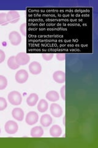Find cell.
<instances>
[{"label": "cell", "instance_id": "obj_1", "mask_svg": "<svg viewBox=\"0 0 98 148\" xmlns=\"http://www.w3.org/2000/svg\"><path fill=\"white\" fill-rule=\"evenodd\" d=\"M7 99L10 104L14 106H18L22 103V97L18 91H12L9 93Z\"/></svg>", "mask_w": 98, "mask_h": 148}, {"label": "cell", "instance_id": "obj_2", "mask_svg": "<svg viewBox=\"0 0 98 148\" xmlns=\"http://www.w3.org/2000/svg\"><path fill=\"white\" fill-rule=\"evenodd\" d=\"M4 129L7 133L10 134V135H13L17 132L18 126L17 123L13 120H9L4 125Z\"/></svg>", "mask_w": 98, "mask_h": 148}, {"label": "cell", "instance_id": "obj_3", "mask_svg": "<svg viewBox=\"0 0 98 148\" xmlns=\"http://www.w3.org/2000/svg\"><path fill=\"white\" fill-rule=\"evenodd\" d=\"M16 61L19 66H25L30 61V56L26 53L21 52L18 53L16 56Z\"/></svg>", "mask_w": 98, "mask_h": 148}, {"label": "cell", "instance_id": "obj_4", "mask_svg": "<svg viewBox=\"0 0 98 148\" xmlns=\"http://www.w3.org/2000/svg\"><path fill=\"white\" fill-rule=\"evenodd\" d=\"M9 40L13 46H18L22 42V36L18 32L12 31L9 35Z\"/></svg>", "mask_w": 98, "mask_h": 148}, {"label": "cell", "instance_id": "obj_5", "mask_svg": "<svg viewBox=\"0 0 98 148\" xmlns=\"http://www.w3.org/2000/svg\"><path fill=\"white\" fill-rule=\"evenodd\" d=\"M38 120L39 115L34 111H31V112L28 113L25 118L26 123L29 125H33L38 122Z\"/></svg>", "mask_w": 98, "mask_h": 148}, {"label": "cell", "instance_id": "obj_6", "mask_svg": "<svg viewBox=\"0 0 98 148\" xmlns=\"http://www.w3.org/2000/svg\"><path fill=\"white\" fill-rule=\"evenodd\" d=\"M7 21L10 24H16L19 21L20 16L16 11H10L6 14Z\"/></svg>", "mask_w": 98, "mask_h": 148}, {"label": "cell", "instance_id": "obj_7", "mask_svg": "<svg viewBox=\"0 0 98 148\" xmlns=\"http://www.w3.org/2000/svg\"><path fill=\"white\" fill-rule=\"evenodd\" d=\"M50 112L55 117H60L63 114L62 108L57 103H52L50 107Z\"/></svg>", "mask_w": 98, "mask_h": 148}, {"label": "cell", "instance_id": "obj_8", "mask_svg": "<svg viewBox=\"0 0 98 148\" xmlns=\"http://www.w3.org/2000/svg\"><path fill=\"white\" fill-rule=\"evenodd\" d=\"M15 78L17 83H24L28 79V73L25 70H20L16 73Z\"/></svg>", "mask_w": 98, "mask_h": 148}, {"label": "cell", "instance_id": "obj_9", "mask_svg": "<svg viewBox=\"0 0 98 148\" xmlns=\"http://www.w3.org/2000/svg\"><path fill=\"white\" fill-rule=\"evenodd\" d=\"M29 71L32 75H38L42 71V66L39 62L37 61L32 62L29 65Z\"/></svg>", "mask_w": 98, "mask_h": 148}, {"label": "cell", "instance_id": "obj_10", "mask_svg": "<svg viewBox=\"0 0 98 148\" xmlns=\"http://www.w3.org/2000/svg\"><path fill=\"white\" fill-rule=\"evenodd\" d=\"M66 74L62 71H57L53 73V79L58 83H63L65 82Z\"/></svg>", "mask_w": 98, "mask_h": 148}, {"label": "cell", "instance_id": "obj_11", "mask_svg": "<svg viewBox=\"0 0 98 148\" xmlns=\"http://www.w3.org/2000/svg\"><path fill=\"white\" fill-rule=\"evenodd\" d=\"M12 115L14 119L18 120V121H22L24 119V111L21 108H15L12 111Z\"/></svg>", "mask_w": 98, "mask_h": 148}, {"label": "cell", "instance_id": "obj_12", "mask_svg": "<svg viewBox=\"0 0 98 148\" xmlns=\"http://www.w3.org/2000/svg\"><path fill=\"white\" fill-rule=\"evenodd\" d=\"M62 133V128L58 125H54L50 129V135L54 138L59 137Z\"/></svg>", "mask_w": 98, "mask_h": 148}, {"label": "cell", "instance_id": "obj_13", "mask_svg": "<svg viewBox=\"0 0 98 148\" xmlns=\"http://www.w3.org/2000/svg\"><path fill=\"white\" fill-rule=\"evenodd\" d=\"M30 134L32 138H41L44 135V130L40 126H36L32 128Z\"/></svg>", "mask_w": 98, "mask_h": 148}, {"label": "cell", "instance_id": "obj_14", "mask_svg": "<svg viewBox=\"0 0 98 148\" xmlns=\"http://www.w3.org/2000/svg\"><path fill=\"white\" fill-rule=\"evenodd\" d=\"M41 124L44 127H48L52 123V118L49 114L43 115L40 119Z\"/></svg>", "mask_w": 98, "mask_h": 148}, {"label": "cell", "instance_id": "obj_15", "mask_svg": "<svg viewBox=\"0 0 98 148\" xmlns=\"http://www.w3.org/2000/svg\"><path fill=\"white\" fill-rule=\"evenodd\" d=\"M45 97H46V99H47L49 101L53 102V103L57 102L59 99V93L57 91H53V90L49 91L46 94Z\"/></svg>", "mask_w": 98, "mask_h": 148}, {"label": "cell", "instance_id": "obj_16", "mask_svg": "<svg viewBox=\"0 0 98 148\" xmlns=\"http://www.w3.org/2000/svg\"><path fill=\"white\" fill-rule=\"evenodd\" d=\"M39 100V96L36 93L31 94L26 99V103L29 106L33 107L34 106Z\"/></svg>", "mask_w": 98, "mask_h": 148}, {"label": "cell", "instance_id": "obj_17", "mask_svg": "<svg viewBox=\"0 0 98 148\" xmlns=\"http://www.w3.org/2000/svg\"><path fill=\"white\" fill-rule=\"evenodd\" d=\"M7 66L9 68H10L12 70H16L20 67L19 65L16 61L15 56H11L7 60Z\"/></svg>", "mask_w": 98, "mask_h": 148}, {"label": "cell", "instance_id": "obj_18", "mask_svg": "<svg viewBox=\"0 0 98 148\" xmlns=\"http://www.w3.org/2000/svg\"><path fill=\"white\" fill-rule=\"evenodd\" d=\"M49 109V104L47 101L45 99L40 100L39 103L38 104V110L40 112H45Z\"/></svg>", "mask_w": 98, "mask_h": 148}, {"label": "cell", "instance_id": "obj_19", "mask_svg": "<svg viewBox=\"0 0 98 148\" xmlns=\"http://www.w3.org/2000/svg\"><path fill=\"white\" fill-rule=\"evenodd\" d=\"M7 85V78L3 76L0 75V90H3L6 88Z\"/></svg>", "mask_w": 98, "mask_h": 148}, {"label": "cell", "instance_id": "obj_20", "mask_svg": "<svg viewBox=\"0 0 98 148\" xmlns=\"http://www.w3.org/2000/svg\"><path fill=\"white\" fill-rule=\"evenodd\" d=\"M9 22L7 21L6 14V13H0V25L6 26L8 25Z\"/></svg>", "mask_w": 98, "mask_h": 148}, {"label": "cell", "instance_id": "obj_21", "mask_svg": "<svg viewBox=\"0 0 98 148\" xmlns=\"http://www.w3.org/2000/svg\"><path fill=\"white\" fill-rule=\"evenodd\" d=\"M7 106L6 100L3 97H0V111L5 110Z\"/></svg>", "mask_w": 98, "mask_h": 148}, {"label": "cell", "instance_id": "obj_22", "mask_svg": "<svg viewBox=\"0 0 98 148\" xmlns=\"http://www.w3.org/2000/svg\"><path fill=\"white\" fill-rule=\"evenodd\" d=\"M53 53H43L42 54L43 59L46 61H50L53 58Z\"/></svg>", "mask_w": 98, "mask_h": 148}, {"label": "cell", "instance_id": "obj_23", "mask_svg": "<svg viewBox=\"0 0 98 148\" xmlns=\"http://www.w3.org/2000/svg\"><path fill=\"white\" fill-rule=\"evenodd\" d=\"M20 30L21 34L26 36V23H23L20 27Z\"/></svg>", "mask_w": 98, "mask_h": 148}, {"label": "cell", "instance_id": "obj_24", "mask_svg": "<svg viewBox=\"0 0 98 148\" xmlns=\"http://www.w3.org/2000/svg\"><path fill=\"white\" fill-rule=\"evenodd\" d=\"M57 59L59 61H64L66 58V55L64 53H58L56 56Z\"/></svg>", "mask_w": 98, "mask_h": 148}, {"label": "cell", "instance_id": "obj_25", "mask_svg": "<svg viewBox=\"0 0 98 148\" xmlns=\"http://www.w3.org/2000/svg\"><path fill=\"white\" fill-rule=\"evenodd\" d=\"M6 58V54L3 50L0 49V64L3 62Z\"/></svg>", "mask_w": 98, "mask_h": 148}, {"label": "cell", "instance_id": "obj_26", "mask_svg": "<svg viewBox=\"0 0 98 148\" xmlns=\"http://www.w3.org/2000/svg\"><path fill=\"white\" fill-rule=\"evenodd\" d=\"M65 85L63 86L62 87V88L60 90V94H61V96H62V99L63 101H65Z\"/></svg>", "mask_w": 98, "mask_h": 148}, {"label": "cell", "instance_id": "obj_27", "mask_svg": "<svg viewBox=\"0 0 98 148\" xmlns=\"http://www.w3.org/2000/svg\"><path fill=\"white\" fill-rule=\"evenodd\" d=\"M63 125H65V117H64V119H63Z\"/></svg>", "mask_w": 98, "mask_h": 148}, {"label": "cell", "instance_id": "obj_28", "mask_svg": "<svg viewBox=\"0 0 98 148\" xmlns=\"http://www.w3.org/2000/svg\"><path fill=\"white\" fill-rule=\"evenodd\" d=\"M0 134H1V128H0Z\"/></svg>", "mask_w": 98, "mask_h": 148}]
</instances>
